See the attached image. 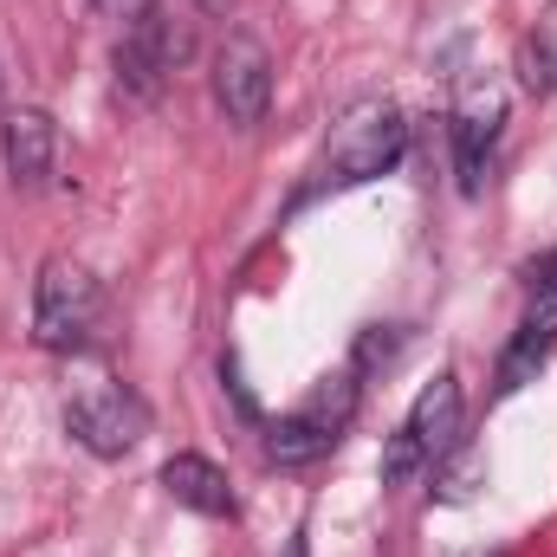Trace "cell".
I'll return each mask as SVG.
<instances>
[{"mask_svg":"<svg viewBox=\"0 0 557 557\" xmlns=\"http://www.w3.org/2000/svg\"><path fill=\"white\" fill-rule=\"evenodd\" d=\"M98 318H104V285L91 278V267L72 253H52L33 278V344L52 357H72L98 337Z\"/></svg>","mask_w":557,"mask_h":557,"instance_id":"obj_1","label":"cell"},{"mask_svg":"<svg viewBox=\"0 0 557 557\" xmlns=\"http://www.w3.org/2000/svg\"><path fill=\"white\" fill-rule=\"evenodd\" d=\"M409 149V117L383 98L344 111L331 124V143H324V162H318V188H357V182H376L403 162Z\"/></svg>","mask_w":557,"mask_h":557,"instance_id":"obj_2","label":"cell"},{"mask_svg":"<svg viewBox=\"0 0 557 557\" xmlns=\"http://www.w3.org/2000/svg\"><path fill=\"white\" fill-rule=\"evenodd\" d=\"M65 434L98 460H124L149 434V403L117 376H91L65 396Z\"/></svg>","mask_w":557,"mask_h":557,"instance_id":"obj_3","label":"cell"},{"mask_svg":"<svg viewBox=\"0 0 557 557\" xmlns=\"http://www.w3.org/2000/svg\"><path fill=\"white\" fill-rule=\"evenodd\" d=\"M454 434H460V376L441 370L416 396V409L403 416V428L389 434V447H383V486H409L416 473H428L454 447Z\"/></svg>","mask_w":557,"mask_h":557,"instance_id":"obj_4","label":"cell"},{"mask_svg":"<svg viewBox=\"0 0 557 557\" xmlns=\"http://www.w3.org/2000/svg\"><path fill=\"white\" fill-rule=\"evenodd\" d=\"M350 416H357V376L344 370V376H331L298 416H285L273 434H267V460H278V467H305V460L331 454V447L344 441Z\"/></svg>","mask_w":557,"mask_h":557,"instance_id":"obj_5","label":"cell"},{"mask_svg":"<svg viewBox=\"0 0 557 557\" xmlns=\"http://www.w3.org/2000/svg\"><path fill=\"white\" fill-rule=\"evenodd\" d=\"M182 33L169 26V13L156 7V0H143L137 20L124 26V39H117V78L137 91V98H156L162 91V78L182 65Z\"/></svg>","mask_w":557,"mask_h":557,"instance_id":"obj_6","label":"cell"},{"mask_svg":"<svg viewBox=\"0 0 557 557\" xmlns=\"http://www.w3.org/2000/svg\"><path fill=\"white\" fill-rule=\"evenodd\" d=\"M214 104L227 111V124H260L267 104H273V59L260 39L234 33L221 52H214Z\"/></svg>","mask_w":557,"mask_h":557,"instance_id":"obj_7","label":"cell"},{"mask_svg":"<svg viewBox=\"0 0 557 557\" xmlns=\"http://www.w3.org/2000/svg\"><path fill=\"white\" fill-rule=\"evenodd\" d=\"M499 124H506V91H499V78L467 85L460 104H454V162H460V188H467V195H480V182H486Z\"/></svg>","mask_w":557,"mask_h":557,"instance_id":"obj_8","label":"cell"},{"mask_svg":"<svg viewBox=\"0 0 557 557\" xmlns=\"http://www.w3.org/2000/svg\"><path fill=\"white\" fill-rule=\"evenodd\" d=\"M0 162L13 175V188H46L52 162H59V124L39 104H20L0 117Z\"/></svg>","mask_w":557,"mask_h":557,"instance_id":"obj_9","label":"cell"},{"mask_svg":"<svg viewBox=\"0 0 557 557\" xmlns=\"http://www.w3.org/2000/svg\"><path fill=\"white\" fill-rule=\"evenodd\" d=\"M557 350V292H539V305L525 311V324L512 331L506 357H499V376H493V396H519L525 383H539L545 357Z\"/></svg>","mask_w":557,"mask_h":557,"instance_id":"obj_10","label":"cell"},{"mask_svg":"<svg viewBox=\"0 0 557 557\" xmlns=\"http://www.w3.org/2000/svg\"><path fill=\"white\" fill-rule=\"evenodd\" d=\"M162 493H169L175 506H188V512L234 519V486H227V473H221L214 460H201V454H175V460H162Z\"/></svg>","mask_w":557,"mask_h":557,"instance_id":"obj_11","label":"cell"},{"mask_svg":"<svg viewBox=\"0 0 557 557\" xmlns=\"http://www.w3.org/2000/svg\"><path fill=\"white\" fill-rule=\"evenodd\" d=\"M519 78H525V91H552L557 85L552 46H525V52H519Z\"/></svg>","mask_w":557,"mask_h":557,"instance_id":"obj_12","label":"cell"},{"mask_svg":"<svg viewBox=\"0 0 557 557\" xmlns=\"http://www.w3.org/2000/svg\"><path fill=\"white\" fill-rule=\"evenodd\" d=\"M195 7H201V13H227L234 0H195Z\"/></svg>","mask_w":557,"mask_h":557,"instance_id":"obj_13","label":"cell"},{"mask_svg":"<svg viewBox=\"0 0 557 557\" xmlns=\"http://www.w3.org/2000/svg\"><path fill=\"white\" fill-rule=\"evenodd\" d=\"M473 557H499V552H473Z\"/></svg>","mask_w":557,"mask_h":557,"instance_id":"obj_14","label":"cell"},{"mask_svg":"<svg viewBox=\"0 0 557 557\" xmlns=\"http://www.w3.org/2000/svg\"><path fill=\"white\" fill-rule=\"evenodd\" d=\"M98 7H117V0H98Z\"/></svg>","mask_w":557,"mask_h":557,"instance_id":"obj_15","label":"cell"}]
</instances>
